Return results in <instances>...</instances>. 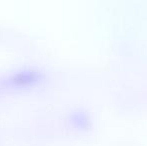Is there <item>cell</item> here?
Wrapping results in <instances>:
<instances>
[{"instance_id": "6da1fadb", "label": "cell", "mask_w": 147, "mask_h": 146, "mask_svg": "<svg viewBox=\"0 0 147 146\" xmlns=\"http://www.w3.org/2000/svg\"><path fill=\"white\" fill-rule=\"evenodd\" d=\"M41 79V75L33 71H22L20 73H16L10 79L12 85L15 86H28L33 83H37Z\"/></svg>"}]
</instances>
